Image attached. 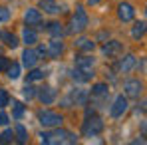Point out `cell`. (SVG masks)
<instances>
[{
	"label": "cell",
	"instance_id": "6da1fadb",
	"mask_svg": "<svg viewBox=\"0 0 147 145\" xmlns=\"http://www.w3.org/2000/svg\"><path fill=\"white\" fill-rule=\"evenodd\" d=\"M88 14H86V10H84V6H78L76 8V14L72 16V28H70V32H84L86 28H88Z\"/></svg>",
	"mask_w": 147,
	"mask_h": 145
},
{
	"label": "cell",
	"instance_id": "7a4b0ae2",
	"mask_svg": "<svg viewBox=\"0 0 147 145\" xmlns=\"http://www.w3.org/2000/svg\"><path fill=\"white\" fill-rule=\"evenodd\" d=\"M62 121H64V117H62L60 113H56V111H50V109L40 111V123H42L44 127H56V125H62Z\"/></svg>",
	"mask_w": 147,
	"mask_h": 145
},
{
	"label": "cell",
	"instance_id": "3957f363",
	"mask_svg": "<svg viewBox=\"0 0 147 145\" xmlns=\"http://www.w3.org/2000/svg\"><path fill=\"white\" fill-rule=\"evenodd\" d=\"M101 129H103V121L99 119V117H92V119H88L86 123H84V127H82L84 135H88V137L101 133Z\"/></svg>",
	"mask_w": 147,
	"mask_h": 145
},
{
	"label": "cell",
	"instance_id": "277c9868",
	"mask_svg": "<svg viewBox=\"0 0 147 145\" xmlns=\"http://www.w3.org/2000/svg\"><path fill=\"white\" fill-rule=\"evenodd\" d=\"M117 16H119V20H123V22H131L135 18V8L129 2H121L117 6Z\"/></svg>",
	"mask_w": 147,
	"mask_h": 145
},
{
	"label": "cell",
	"instance_id": "5b68a950",
	"mask_svg": "<svg viewBox=\"0 0 147 145\" xmlns=\"http://www.w3.org/2000/svg\"><path fill=\"white\" fill-rule=\"evenodd\" d=\"M127 99L123 96H117L115 97V101H113V105H111V109H109V113H111V117H121L123 113L127 111Z\"/></svg>",
	"mask_w": 147,
	"mask_h": 145
},
{
	"label": "cell",
	"instance_id": "8992f818",
	"mask_svg": "<svg viewBox=\"0 0 147 145\" xmlns=\"http://www.w3.org/2000/svg\"><path fill=\"white\" fill-rule=\"evenodd\" d=\"M38 97H40V101H42L44 105H50V103L56 101V90L50 88V86H44V88L38 92Z\"/></svg>",
	"mask_w": 147,
	"mask_h": 145
},
{
	"label": "cell",
	"instance_id": "52a82bcc",
	"mask_svg": "<svg viewBox=\"0 0 147 145\" xmlns=\"http://www.w3.org/2000/svg\"><path fill=\"white\" fill-rule=\"evenodd\" d=\"M123 90H125L127 96H139L141 90H143V84H141L139 80H127V82L123 84Z\"/></svg>",
	"mask_w": 147,
	"mask_h": 145
},
{
	"label": "cell",
	"instance_id": "ba28073f",
	"mask_svg": "<svg viewBox=\"0 0 147 145\" xmlns=\"http://www.w3.org/2000/svg\"><path fill=\"white\" fill-rule=\"evenodd\" d=\"M137 66V58L133 56V54H129V56H125L121 62H119V66H117V70L121 74H127V72H131L133 68Z\"/></svg>",
	"mask_w": 147,
	"mask_h": 145
},
{
	"label": "cell",
	"instance_id": "9c48e42d",
	"mask_svg": "<svg viewBox=\"0 0 147 145\" xmlns=\"http://www.w3.org/2000/svg\"><path fill=\"white\" fill-rule=\"evenodd\" d=\"M24 20L28 26H36L40 24V20H42V16H40V10H36V8H28L24 12Z\"/></svg>",
	"mask_w": 147,
	"mask_h": 145
},
{
	"label": "cell",
	"instance_id": "30bf717a",
	"mask_svg": "<svg viewBox=\"0 0 147 145\" xmlns=\"http://www.w3.org/2000/svg\"><path fill=\"white\" fill-rule=\"evenodd\" d=\"M46 50H48V56H50V58H60V54L64 52V44H62L58 38H54V40L48 44V48H46Z\"/></svg>",
	"mask_w": 147,
	"mask_h": 145
},
{
	"label": "cell",
	"instance_id": "8fae6325",
	"mask_svg": "<svg viewBox=\"0 0 147 145\" xmlns=\"http://www.w3.org/2000/svg\"><path fill=\"white\" fill-rule=\"evenodd\" d=\"M121 50H123L121 42H117V40H111V42H107V44L103 46V54H105V56H117Z\"/></svg>",
	"mask_w": 147,
	"mask_h": 145
},
{
	"label": "cell",
	"instance_id": "7c38bea8",
	"mask_svg": "<svg viewBox=\"0 0 147 145\" xmlns=\"http://www.w3.org/2000/svg\"><path fill=\"white\" fill-rule=\"evenodd\" d=\"M22 62H24L26 68H34L36 62H38V52L36 50H26L22 54Z\"/></svg>",
	"mask_w": 147,
	"mask_h": 145
},
{
	"label": "cell",
	"instance_id": "4fadbf2b",
	"mask_svg": "<svg viewBox=\"0 0 147 145\" xmlns=\"http://www.w3.org/2000/svg\"><path fill=\"white\" fill-rule=\"evenodd\" d=\"M76 68H80V70H92V68H94V58L78 56V58H76Z\"/></svg>",
	"mask_w": 147,
	"mask_h": 145
},
{
	"label": "cell",
	"instance_id": "5bb4252c",
	"mask_svg": "<svg viewBox=\"0 0 147 145\" xmlns=\"http://www.w3.org/2000/svg\"><path fill=\"white\" fill-rule=\"evenodd\" d=\"M74 46L80 48L82 52H92V50L96 48V44H94L92 40H88V38H78V40L74 42Z\"/></svg>",
	"mask_w": 147,
	"mask_h": 145
},
{
	"label": "cell",
	"instance_id": "9a60e30c",
	"mask_svg": "<svg viewBox=\"0 0 147 145\" xmlns=\"http://www.w3.org/2000/svg\"><path fill=\"white\" fill-rule=\"evenodd\" d=\"M40 8H42L44 12H48V14H58V12H60V6H58L56 0H42Z\"/></svg>",
	"mask_w": 147,
	"mask_h": 145
},
{
	"label": "cell",
	"instance_id": "2e32d148",
	"mask_svg": "<svg viewBox=\"0 0 147 145\" xmlns=\"http://www.w3.org/2000/svg\"><path fill=\"white\" fill-rule=\"evenodd\" d=\"M22 40H24V44L32 46V44L38 42V34H36L32 28H24V32H22Z\"/></svg>",
	"mask_w": 147,
	"mask_h": 145
},
{
	"label": "cell",
	"instance_id": "e0dca14e",
	"mask_svg": "<svg viewBox=\"0 0 147 145\" xmlns=\"http://www.w3.org/2000/svg\"><path fill=\"white\" fill-rule=\"evenodd\" d=\"M46 30H48L54 38H62V34H64V28H62L60 22H50V24L46 26Z\"/></svg>",
	"mask_w": 147,
	"mask_h": 145
},
{
	"label": "cell",
	"instance_id": "ac0fdd59",
	"mask_svg": "<svg viewBox=\"0 0 147 145\" xmlns=\"http://www.w3.org/2000/svg\"><path fill=\"white\" fill-rule=\"evenodd\" d=\"M12 117L14 119H22L24 117V105L20 101H12Z\"/></svg>",
	"mask_w": 147,
	"mask_h": 145
},
{
	"label": "cell",
	"instance_id": "d6986e66",
	"mask_svg": "<svg viewBox=\"0 0 147 145\" xmlns=\"http://www.w3.org/2000/svg\"><path fill=\"white\" fill-rule=\"evenodd\" d=\"M143 34H145V22H137L133 26V30H131V36L135 40H139V38H143Z\"/></svg>",
	"mask_w": 147,
	"mask_h": 145
},
{
	"label": "cell",
	"instance_id": "ffe728a7",
	"mask_svg": "<svg viewBox=\"0 0 147 145\" xmlns=\"http://www.w3.org/2000/svg\"><path fill=\"white\" fill-rule=\"evenodd\" d=\"M2 40L6 42L8 48H16V46H18V38H16L14 34H10V32H4V34H2Z\"/></svg>",
	"mask_w": 147,
	"mask_h": 145
},
{
	"label": "cell",
	"instance_id": "44dd1931",
	"mask_svg": "<svg viewBox=\"0 0 147 145\" xmlns=\"http://www.w3.org/2000/svg\"><path fill=\"white\" fill-rule=\"evenodd\" d=\"M16 137H18L20 143H26V141H28V131H26V127L22 125V123L16 125Z\"/></svg>",
	"mask_w": 147,
	"mask_h": 145
},
{
	"label": "cell",
	"instance_id": "7402d4cb",
	"mask_svg": "<svg viewBox=\"0 0 147 145\" xmlns=\"http://www.w3.org/2000/svg\"><path fill=\"white\" fill-rule=\"evenodd\" d=\"M107 92H109L107 84H96V86L92 88V94H94V96H107Z\"/></svg>",
	"mask_w": 147,
	"mask_h": 145
},
{
	"label": "cell",
	"instance_id": "603a6c76",
	"mask_svg": "<svg viewBox=\"0 0 147 145\" xmlns=\"http://www.w3.org/2000/svg\"><path fill=\"white\" fill-rule=\"evenodd\" d=\"M6 72H8V78H10V80H18V78H20V66H18V64H10Z\"/></svg>",
	"mask_w": 147,
	"mask_h": 145
},
{
	"label": "cell",
	"instance_id": "cb8c5ba5",
	"mask_svg": "<svg viewBox=\"0 0 147 145\" xmlns=\"http://www.w3.org/2000/svg\"><path fill=\"white\" fill-rule=\"evenodd\" d=\"M68 141V131L66 129H58L54 133V143H66Z\"/></svg>",
	"mask_w": 147,
	"mask_h": 145
},
{
	"label": "cell",
	"instance_id": "d4e9b609",
	"mask_svg": "<svg viewBox=\"0 0 147 145\" xmlns=\"http://www.w3.org/2000/svg\"><path fill=\"white\" fill-rule=\"evenodd\" d=\"M46 74L42 72V70H32V72L28 74V82H36V80H42Z\"/></svg>",
	"mask_w": 147,
	"mask_h": 145
},
{
	"label": "cell",
	"instance_id": "484cf974",
	"mask_svg": "<svg viewBox=\"0 0 147 145\" xmlns=\"http://www.w3.org/2000/svg\"><path fill=\"white\" fill-rule=\"evenodd\" d=\"M86 99H88V94H86V92H78V94H74V101H76L78 105H84Z\"/></svg>",
	"mask_w": 147,
	"mask_h": 145
},
{
	"label": "cell",
	"instance_id": "4316f807",
	"mask_svg": "<svg viewBox=\"0 0 147 145\" xmlns=\"http://www.w3.org/2000/svg\"><path fill=\"white\" fill-rule=\"evenodd\" d=\"M8 103H10V96H8V92L0 90V109H2V107H6Z\"/></svg>",
	"mask_w": 147,
	"mask_h": 145
},
{
	"label": "cell",
	"instance_id": "83f0119b",
	"mask_svg": "<svg viewBox=\"0 0 147 145\" xmlns=\"http://www.w3.org/2000/svg\"><path fill=\"white\" fill-rule=\"evenodd\" d=\"M12 139H14V133H12V129H6V131L0 135V141H2V143H10Z\"/></svg>",
	"mask_w": 147,
	"mask_h": 145
},
{
	"label": "cell",
	"instance_id": "f1b7e54d",
	"mask_svg": "<svg viewBox=\"0 0 147 145\" xmlns=\"http://www.w3.org/2000/svg\"><path fill=\"white\" fill-rule=\"evenodd\" d=\"M8 20H10V10L0 6V22H8Z\"/></svg>",
	"mask_w": 147,
	"mask_h": 145
},
{
	"label": "cell",
	"instance_id": "f546056e",
	"mask_svg": "<svg viewBox=\"0 0 147 145\" xmlns=\"http://www.w3.org/2000/svg\"><path fill=\"white\" fill-rule=\"evenodd\" d=\"M34 96H36V88H32V86H28V84H26V88H24V97H26V99H32Z\"/></svg>",
	"mask_w": 147,
	"mask_h": 145
},
{
	"label": "cell",
	"instance_id": "4dcf8cb0",
	"mask_svg": "<svg viewBox=\"0 0 147 145\" xmlns=\"http://www.w3.org/2000/svg\"><path fill=\"white\" fill-rule=\"evenodd\" d=\"M40 141H42V143H54V135L42 131V133H40Z\"/></svg>",
	"mask_w": 147,
	"mask_h": 145
},
{
	"label": "cell",
	"instance_id": "1f68e13d",
	"mask_svg": "<svg viewBox=\"0 0 147 145\" xmlns=\"http://www.w3.org/2000/svg\"><path fill=\"white\" fill-rule=\"evenodd\" d=\"M8 66H10V60H8V58H4V56H0V72H6V70H8Z\"/></svg>",
	"mask_w": 147,
	"mask_h": 145
},
{
	"label": "cell",
	"instance_id": "d6a6232c",
	"mask_svg": "<svg viewBox=\"0 0 147 145\" xmlns=\"http://www.w3.org/2000/svg\"><path fill=\"white\" fill-rule=\"evenodd\" d=\"M36 52H38V56H42V58H46V56H48V50L44 48V46H38Z\"/></svg>",
	"mask_w": 147,
	"mask_h": 145
},
{
	"label": "cell",
	"instance_id": "836d02e7",
	"mask_svg": "<svg viewBox=\"0 0 147 145\" xmlns=\"http://www.w3.org/2000/svg\"><path fill=\"white\" fill-rule=\"evenodd\" d=\"M8 119H10V117H8L4 111H0V125H6V123H8Z\"/></svg>",
	"mask_w": 147,
	"mask_h": 145
},
{
	"label": "cell",
	"instance_id": "e575fe53",
	"mask_svg": "<svg viewBox=\"0 0 147 145\" xmlns=\"http://www.w3.org/2000/svg\"><path fill=\"white\" fill-rule=\"evenodd\" d=\"M98 2H101V0H88V4H90V6H96Z\"/></svg>",
	"mask_w": 147,
	"mask_h": 145
},
{
	"label": "cell",
	"instance_id": "d590c367",
	"mask_svg": "<svg viewBox=\"0 0 147 145\" xmlns=\"http://www.w3.org/2000/svg\"><path fill=\"white\" fill-rule=\"evenodd\" d=\"M0 52H2V48H0Z\"/></svg>",
	"mask_w": 147,
	"mask_h": 145
}]
</instances>
